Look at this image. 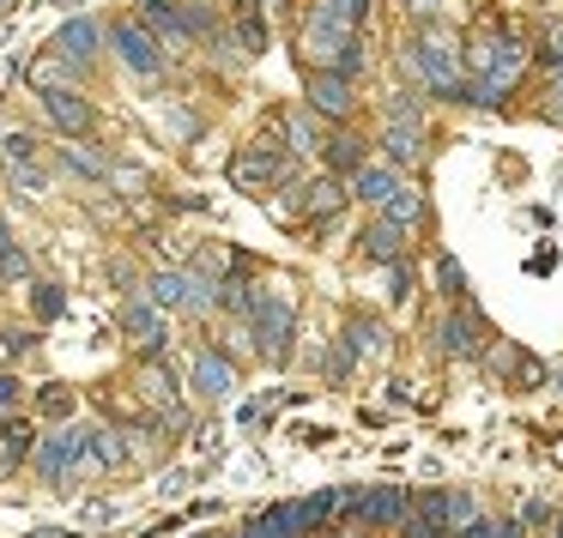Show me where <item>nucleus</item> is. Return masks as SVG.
I'll return each instance as SVG.
<instances>
[{
    "label": "nucleus",
    "mask_w": 563,
    "mask_h": 538,
    "mask_svg": "<svg viewBox=\"0 0 563 538\" xmlns=\"http://www.w3.org/2000/svg\"><path fill=\"white\" fill-rule=\"evenodd\" d=\"M412 61H418V86L430 91V98H449V103H461V91H466V55H461V43L449 37V31H418L412 37Z\"/></svg>",
    "instance_id": "f257e3e1"
},
{
    "label": "nucleus",
    "mask_w": 563,
    "mask_h": 538,
    "mask_svg": "<svg viewBox=\"0 0 563 538\" xmlns=\"http://www.w3.org/2000/svg\"><path fill=\"white\" fill-rule=\"evenodd\" d=\"M249 321H255L261 357H267V363H285V357H291V333H297L291 296H285V291H261L255 309H249Z\"/></svg>",
    "instance_id": "f03ea898"
},
{
    "label": "nucleus",
    "mask_w": 563,
    "mask_h": 538,
    "mask_svg": "<svg viewBox=\"0 0 563 538\" xmlns=\"http://www.w3.org/2000/svg\"><path fill=\"white\" fill-rule=\"evenodd\" d=\"M231 182L249 188V194H261V188H279L291 182V158H285L279 139H255V146H243L231 158Z\"/></svg>",
    "instance_id": "7ed1b4c3"
},
{
    "label": "nucleus",
    "mask_w": 563,
    "mask_h": 538,
    "mask_svg": "<svg viewBox=\"0 0 563 538\" xmlns=\"http://www.w3.org/2000/svg\"><path fill=\"white\" fill-rule=\"evenodd\" d=\"M442 351H449L454 363H478V357L490 351V327H485V315L473 309V296L449 309V321H442Z\"/></svg>",
    "instance_id": "20e7f679"
},
{
    "label": "nucleus",
    "mask_w": 563,
    "mask_h": 538,
    "mask_svg": "<svg viewBox=\"0 0 563 538\" xmlns=\"http://www.w3.org/2000/svg\"><path fill=\"white\" fill-rule=\"evenodd\" d=\"M110 43H115V55H122L128 74H140V79H158V74H164V43L152 37L140 19H115Z\"/></svg>",
    "instance_id": "39448f33"
},
{
    "label": "nucleus",
    "mask_w": 563,
    "mask_h": 538,
    "mask_svg": "<svg viewBox=\"0 0 563 538\" xmlns=\"http://www.w3.org/2000/svg\"><path fill=\"white\" fill-rule=\"evenodd\" d=\"M406 508H412V496H406V484H382V490H345V514H352L357 526H400Z\"/></svg>",
    "instance_id": "423d86ee"
},
{
    "label": "nucleus",
    "mask_w": 563,
    "mask_h": 538,
    "mask_svg": "<svg viewBox=\"0 0 563 538\" xmlns=\"http://www.w3.org/2000/svg\"><path fill=\"white\" fill-rule=\"evenodd\" d=\"M140 25L164 43V49H188L195 25H188V0H140Z\"/></svg>",
    "instance_id": "0eeeda50"
},
{
    "label": "nucleus",
    "mask_w": 563,
    "mask_h": 538,
    "mask_svg": "<svg viewBox=\"0 0 563 538\" xmlns=\"http://www.w3.org/2000/svg\"><path fill=\"white\" fill-rule=\"evenodd\" d=\"M86 441H91V429H62V436L43 441V448L31 453L43 484H62L67 472H79V460H86Z\"/></svg>",
    "instance_id": "6e6552de"
},
{
    "label": "nucleus",
    "mask_w": 563,
    "mask_h": 538,
    "mask_svg": "<svg viewBox=\"0 0 563 538\" xmlns=\"http://www.w3.org/2000/svg\"><path fill=\"white\" fill-rule=\"evenodd\" d=\"M352 79L345 74H328V67H309V110L328 115V122H345L352 115Z\"/></svg>",
    "instance_id": "1a4fd4ad"
},
{
    "label": "nucleus",
    "mask_w": 563,
    "mask_h": 538,
    "mask_svg": "<svg viewBox=\"0 0 563 538\" xmlns=\"http://www.w3.org/2000/svg\"><path fill=\"white\" fill-rule=\"evenodd\" d=\"M188 381H195V393L200 400H231V388H236V369H231V357L224 351H195V369H188Z\"/></svg>",
    "instance_id": "9d476101"
},
{
    "label": "nucleus",
    "mask_w": 563,
    "mask_h": 538,
    "mask_svg": "<svg viewBox=\"0 0 563 538\" xmlns=\"http://www.w3.org/2000/svg\"><path fill=\"white\" fill-rule=\"evenodd\" d=\"M364 255H369V267H394V260H406V224H394L388 212H382L376 224H364Z\"/></svg>",
    "instance_id": "9b49d317"
},
{
    "label": "nucleus",
    "mask_w": 563,
    "mask_h": 538,
    "mask_svg": "<svg viewBox=\"0 0 563 538\" xmlns=\"http://www.w3.org/2000/svg\"><path fill=\"white\" fill-rule=\"evenodd\" d=\"M122 327L134 333L140 345H146V357H158L164 345H170V339H164V309L152 303V296H134V303L122 309Z\"/></svg>",
    "instance_id": "f8f14e48"
},
{
    "label": "nucleus",
    "mask_w": 563,
    "mask_h": 538,
    "mask_svg": "<svg viewBox=\"0 0 563 538\" xmlns=\"http://www.w3.org/2000/svg\"><path fill=\"white\" fill-rule=\"evenodd\" d=\"M49 49L62 55V61L74 67V74H86V67H91V55H98V25H91V19H67V25H62V37H55Z\"/></svg>",
    "instance_id": "ddd939ff"
},
{
    "label": "nucleus",
    "mask_w": 563,
    "mask_h": 538,
    "mask_svg": "<svg viewBox=\"0 0 563 538\" xmlns=\"http://www.w3.org/2000/svg\"><path fill=\"white\" fill-rule=\"evenodd\" d=\"M43 110H49V122L62 127V134H91V103L86 98H74L67 86H55V91H43Z\"/></svg>",
    "instance_id": "4468645a"
},
{
    "label": "nucleus",
    "mask_w": 563,
    "mask_h": 538,
    "mask_svg": "<svg viewBox=\"0 0 563 538\" xmlns=\"http://www.w3.org/2000/svg\"><path fill=\"white\" fill-rule=\"evenodd\" d=\"M345 200H352V194H345V188L333 182V176H316V182L297 188V212H303V218H316V224H328L333 212L345 206Z\"/></svg>",
    "instance_id": "2eb2a0df"
},
{
    "label": "nucleus",
    "mask_w": 563,
    "mask_h": 538,
    "mask_svg": "<svg viewBox=\"0 0 563 538\" xmlns=\"http://www.w3.org/2000/svg\"><path fill=\"white\" fill-rule=\"evenodd\" d=\"M400 194V176L388 170V164H364V170H352V200H364V206H388V200Z\"/></svg>",
    "instance_id": "dca6fc26"
},
{
    "label": "nucleus",
    "mask_w": 563,
    "mask_h": 538,
    "mask_svg": "<svg viewBox=\"0 0 563 538\" xmlns=\"http://www.w3.org/2000/svg\"><path fill=\"white\" fill-rule=\"evenodd\" d=\"M345 345H352V357H382L388 351V327L369 321V315H352L345 321Z\"/></svg>",
    "instance_id": "f3484780"
},
{
    "label": "nucleus",
    "mask_w": 563,
    "mask_h": 538,
    "mask_svg": "<svg viewBox=\"0 0 563 538\" xmlns=\"http://www.w3.org/2000/svg\"><path fill=\"white\" fill-rule=\"evenodd\" d=\"M382 146H388V164H418V158H424V127L388 122V134H382Z\"/></svg>",
    "instance_id": "a211bd4d"
},
{
    "label": "nucleus",
    "mask_w": 563,
    "mask_h": 538,
    "mask_svg": "<svg viewBox=\"0 0 563 538\" xmlns=\"http://www.w3.org/2000/svg\"><path fill=\"white\" fill-rule=\"evenodd\" d=\"M255 538H303V520H297V502H279V508L255 514V526H249Z\"/></svg>",
    "instance_id": "6ab92c4d"
},
{
    "label": "nucleus",
    "mask_w": 563,
    "mask_h": 538,
    "mask_svg": "<svg viewBox=\"0 0 563 538\" xmlns=\"http://www.w3.org/2000/svg\"><path fill=\"white\" fill-rule=\"evenodd\" d=\"M31 453H37V441H31L25 424H0V466H19Z\"/></svg>",
    "instance_id": "aec40b11"
},
{
    "label": "nucleus",
    "mask_w": 563,
    "mask_h": 538,
    "mask_svg": "<svg viewBox=\"0 0 563 538\" xmlns=\"http://www.w3.org/2000/svg\"><path fill=\"white\" fill-rule=\"evenodd\" d=\"M328 164H333V170H345V176H352V170H364V139H352V134H340V139H328Z\"/></svg>",
    "instance_id": "412c9836"
},
{
    "label": "nucleus",
    "mask_w": 563,
    "mask_h": 538,
    "mask_svg": "<svg viewBox=\"0 0 563 538\" xmlns=\"http://www.w3.org/2000/svg\"><path fill=\"white\" fill-rule=\"evenodd\" d=\"M382 212H388L394 224H406V231H412V224L424 218V194H418V188H400V194H394V200H388V206H382Z\"/></svg>",
    "instance_id": "4be33fe9"
},
{
    "label": "nucleus",
    "mask_w": 563,
    "mask_h": 538,
    "mask_svg": "<svg viewBox=\"0 0 563 538\" xmlns=\"http://www.w3.org/2000/svg\"><path fill=\"white\" fill-rule=\"evenodd\" d=\"M388 122L424 127V98H418V91H394V98H388Z\"/></svg>",
    "instance_id": "5701e85b"
},
{
    "label": "nucleus",
    "mask_w": 563,
    "mask_h": 538,
    "mask_svg": "<svg viewBox=\"0 0 563 538\" xmlns=\"http://www.w3.org/2000/svg\"><path fill=\"white\" fill-rule=\"evenodd\" d=\"M509 376H521V381H527V388H545V381H551V369H545V363H539V357H533V351H515V357H509Z\"/></svg>",
    "instance_id": "b1692460"
},
{
    "label": "nucleus",
    "mask_w": 563,
    "mask_h": 538,
    "mask_svg": "<svg viewBox=\"0 0 563 538\" xmlns=\"http://www.w3.org/2000/svg\"><path fill=\"white\" fill-rule=\"evenodd\" d=\"M62 158H67V170H79V176H98V182L110 176V164H103V158H91L86 146H62Z\"/></svg>",
    "instance_id": "393cba45"
},
{
    "label": "nucleus",
    "mask_w": 563,
    "mask_h": 538,
    "mask_svg": "<svg viewBox=\"0 0 563 538\" xmlns=\"http://www.w3.org/2000/svg\"><path fill=\"white\" fill-rule=\"evenodd\" d=\"M437 279H442V291H449L454 303H466V279H461V260H449V255H442V260H437Z\"/></svg>",
    "instance_id": "a878e982"
},
{
    "label": "nucleus",
    "mask_w": 563,
    "mask_h": 538,
    "mask_svg": "<svg viewBox=\"0 0 563 538\" xmlns=\"http://www.w3.org/2000/svg\"><path fill=\"white\" fill-rule=\"evenodd\" d=\"M31 303H37V315H43V321L67 315V296H62V284H37V296H31Z\"/></svg>",
    "instance_id": "bb28decb"
},
{
    "label": "nucleus",
    "mask_w": 563,
    "mask_h": 538,
    "mask_svg": "<svg viewBox=\"0 0 563 538\" xmlns=\"http://www.w3.org/2000/svg\"><path fill=\"white\" fill-rule=\"evenodd\" d=\"M473 514H478V508H473V496H466V490H449V538L461 533V526L473 520Z\"/></svg>",
    "instance_id": "cd10ccee"
},
{
    "label": "nucleus",
    "mask_w": 563,
    "mask_h": 538,
    "mask_svg": "<svg viewBox=\"0 0 563 538\" xmlns=\"http://www.w3.org/2000/svg\"><path fill=\"white\" fill-rule=\"evenodd\" d=\"M62 74H74V67H67L62 55H49V61H37V67H31V79H37L43 91H55V86H62Z\"/></svg>",
    "instance_id": "c85d7f7f"
},
{
    "label": "nucleus",
    "mask_w": 563,
    "mask_h": 538,
    "mask_svg": "<svg viewBox=\"0 0 563 538\" xmlns=\"http://www.w3.org/2000/svg\"><path fill=\"white\" fill-rule=\"evenodd\" d=\"M236 37H243V49H249V55H261V49H267V25H261L255 13H243V25H236Z\"/></svg>",
    "instance_id": "c756f323"
},
{
    "label": "nucleus",
    "mask_w": 563,
    "mask_h": 538,
    "mask_svg": "<svg viewBox=\"0 0 563 538\" xmlns=\"http://www.w3.org/2000/svg\"><path fill=\"white\" fill-rule=\"evenodd\" d=\"M285 134H291V152H316V122H309V115H291Z\"/></svg>",
    "instance_id": "7c9ffc66"
},
{
    "label": "nucleus",
    "mask_w": 563,
    "mask_h": 538,
    "mask_svg": "<svg viewBox=\"0 0 563 538\" xmlns=\"http://www.w3.org/2000/svg\"><path fill=\"white\" fill-rule=\"evenodd\" d=\"M43 417H74V393H67V388H43Z\"/></svg>",
    "instance_id": "2f4dec72"
},
{
    "label": "nucleus",
    "mask_w": 563,
    "mask_h": 538,
    "mask_svg": "<svg viewBox=\"0 0 563 538\" xmlns=\"http://www.w3.org/2000/svg\"><path fill=\"white\" fill-rule=\"evenodd\" d=\"M37 158V139L31 134H7V164H31Z\"/></svg>",
    "instance_id": "473e14b6"
},
{
    "label": "nucleus",
    "mask_w": 563,
    "mask_h": 538,
    "mask_svg": "<svg viewBox=\"0 0 563 538\" xmlns=\"http://www.w3.org/2000/svg\"><path fill=\"white\" fill-rule=\"evenodd\" d=\"M406 538H449V526L424 520V514H406Z\"/></svg>",
    "instance_id": "72a5a7b5"
},
{
    "label": "nucleus",
    "mask_w": 563,
    "mask_h": 538,
    "mask_svg": "<svg viewBox=\"0 0 563 538\" xmlns=\"http://www.w3.org/2000/svg\"><path fill=\"white\" fill-rule=\"evenodd\" d=\"M388 272H394V291L388 296H394V303H406V296H412V267H406V260H394Z\"/></svg>",
    "instance_id": "f704fd0d"
},
{
    "label": "nucleus",
    "mask_w": 563,
    "mask_h": 538,
    "mask_svg": "<svg viewBox=\"0 0 563 538\" xmlns=\"http://www.w3.org/2000/svg\"><path fill=\"white\" fill-rule=\"evenodd\" d=\"M539 61H545V67H563V25L545 37V49H539Z\"/></svg>",
    "instance_id": "c9c22d12"
},
{
    "label": "nucleus",
    "mask_w": 563,
    "mask_h": 538,
    "mask_svg": "<svg viewBox=\"0 0 563 538\" xmlns=\"http://www.w3.org/2000/svg\"><path fill=\"white\" fill-rule=\"evenodd\" d=\"M13 400H19V381H13V376H0V424H7V412H13Z\"/></svg>",
    "instance_id": "e433bc0d"
},
{
    "label": "nucleus",
    "mask_w": 563,
    "mask_h": 538,
    "mask_svg": "<svg viewBox=\"0 0 563 538\" xmlns=\"http://www.w3.org/2000/svg\"><path fill=\"white\" fill-rule=\"evenodd\" d=\"M545 520H551L545 502H521V526H545Z\"/></svg>",
    "instance_id": "4c0bfd02"
},
{
    "label": "nucleus",
    "mask_w": 563,
    "mask_h": 538,
    "mask_svg": "<svg viewBox=\"0 0 563 538\" xmlns=\"http://www.w3.org/2000/svg\"><path fill=\"white\" fill-rule=\"evenodd\" d=\"M545 115H551V122H563V67H558V79H551V103H545Z\"/></svg>",
    "instance_id": "58836bf2"
},
{
    "label": "nucleus",
    "mask_w": 563,
    "mask_h": 538,
    "mask_svg": "<svg viewBox=\"0 0 563 538\" xmlns=\"http://www.w3.org/2000/svg\"><path fill=\"white\" fill-rule=\"evenodd\" d=\"M454 538H497V526H490V520H478V514H473V520H466Z\"/></svg>",
    "instance_id": "ea45409f"
},
{
    "label": "nucleus",
    "mask_w": 563,
    "mask_h": 538,
    "mask_svg": "<svg viewBox=\"0 0 563 538\" xmlns=\"http://www.w3.org/2000/svg\"><path fill=\"white\" fill-rule=\"evenodd\" d=\"M400 7H406V13H412V19H430V13H437V7H442V0H400Z\"/></svg>",
    "instance_id": "a19ab883"
},
{
    "label": "nucleus",
    "mask_w": 563,
    "mask_h": 538,
    "mask_svg": "<svg viewBox=\"0 0 563 538\" xmlns=\"http://www.w3.org/2000/svg\"><path fill=\"white\" fill-rule=\"evenodd\" d=\"M7 255H19V248H13V236H7V224H0V260Z\"/></svg>",
    "instance_id": "79ce46f5"
},
{
    "label": "nucleus",
    "mask_w": 563,
    "mask_h": 538,
    "mask_svg": "<svg viewBox=\"0 0 563 538\" xmlns=\"http://www.w3.org/2000/svg\"><path fill=\"white\" fill-rule=\"evenodd\" d=\"M37 538H74V533H67V526H43Z\"/></svg>",
    "instance_id": "37998d69"
},
{
    "label": "nucleus",
    "mask_w": 563,
    "mask_h": 538,
    "mask_svg": "<svg viewBox=\"0 0 563 538\" xmlns=\"http://www.w3.org/2000/svg\"><path fill=\"white\" fill-rule=\"evenodd\" d=\"M551 381H558V393H563V363H558V369H551Z\"/></svg>",
    "instance_id": "c03bdc74"
},
{
    "label": "nucleus",
    "mask_w": 563,
    "mask_h": 538,
    "mask_svg": "<svg viewBox=\"0 0 563 538\" xmlns=\"http://www.w3.org/2000/svg\"><path fill=\"white\" fill-rule=\"evenodd\" d=\"M551 538H563V514H558V533H551Z\"/></svg>",
    "instance_id": "a18cd8bd"
}]
</instances>
